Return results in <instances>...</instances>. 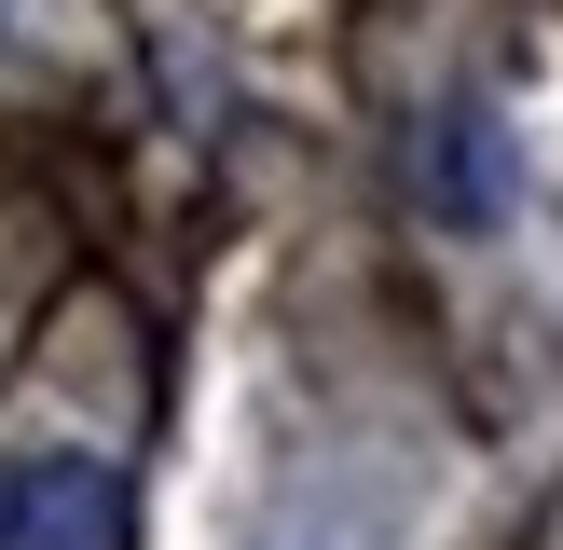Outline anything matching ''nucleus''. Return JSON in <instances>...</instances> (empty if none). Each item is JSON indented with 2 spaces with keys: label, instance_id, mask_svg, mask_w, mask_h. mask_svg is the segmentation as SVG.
<instances>
[{
  "label": "nucleus",
  "instance_id": "1",
  "mask_svg": "<svg viewBox=\"0 0 563 550\" xmlns=\"http://www.w3.org/2000/svg\"><path fill=\"white\" fill-rule=\"evenodd\" d=\"M137 509H124V468L97 454H27L0 482V550H124Z\"/></svg>",
  "mask_w": 563,
  "mask_h": 550
},
{
  "label": "nucleus",
  "instance_id": "2",
  "mask_svg": "<svg viewBox=\"0 0 563 550\" xmlns=\"http://www.w3.org/2000/svg\"><path fill=\"white\" fill-rule=\"evenodd\" d=\"M412 193H427V220H440V234H495V220H509V193H522L509 124H495L482 97H454L427 138H412Z\"/></svg>",
  "mask_w": 563,
  "mask_h": 550
}]
</instances>
